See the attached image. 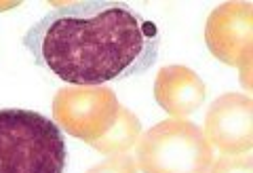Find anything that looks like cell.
I'll use <instances>...</instances> for the list:
<instances>
[{
    "mask_svg": "<svg viewBox=\"0 0 253 173\" xmlns=\"http://www.w3.org/2000/svg\"><path fill=\"white\" fill-rule=\"evenodd\" d=\"M21 43L63 83L99 86L144 74L158 57L161 32L126 2L84 0L46 13Z\"/></svg>",
    "mask_w": 253,
    "mask_h": 173,
    "instance_id": "6da1fadb",
    "label": "cell"
},
{
    "mask_svg": "<svg viewBox=\"0 0 253 173\" xmlns=\"http://www.w3.org/2000/svg\"><path fill=\"white\" fill-rule=\"evenodd\" d=\"M68 148L57 123L26 108H0V173H63Z\"/></svg>",
    "mask_w": 253,
    "mask_h": 173,
    "instance_id": "7a4b0ae2",
    "label": "cell"
},
{
    "mask_svg": "<svg viewBox=\"0 0 253 173\" xmlns=\"http://www.w3.org/2000/svg\"><path fill=\"white\" fill-rule=\"evenodd\" d=\"M213 150L203 129L184 119L161 121L137 144V165L144 173H207Z\"/></svg>",
    "mask_w": 253,
    "mask_h": 173,
    "instance_id": "3957f363",
    "label": "cell"
},
{
    "mask_svg": "<svg viewBox=\"0 0 253 173\" xmlns=\"http://www.w3.org/2000/svg\"><path fill=\"white\" fill-rule=\"evenodd\" d=\"M118 108L121 104L110 86L68 85L53 97V121L68 135L91 144L112 127Z\"/></svg>",
    "mask_w": 253,
    "mask_h": 173,
    "instance_id": "277c9868",
    "label": "cell"
},
{
    "mask_svg": "<svg viewBox=\"0 0 253 173\" xmlns=\"http://www.w3.org/2000/svg\"><path fill=\"white\" fill-rule=\"evenodd\" d=\"M205 43L211 55L228 66H253V6L226 2L213 9L205 23Z\"/></svg>",
    "mask_w": 253,
    "mask_h": 173,
    "instance_id": "5b68a950",
    "label": "cell"
},
{
    "mask_svg": "<svg viewBox=\"0 0 253 173\" xmlns=\"http://www.w3.org/2000/svg\"><path fill=\"white\" fill-rule=\"evenodd\" d=\"M207 144L224 154H243L253 148V99L241 93L217 97L205 116Z\"/></svg>",
    "mask_w": 253,
    "mask_h": 173,
    "instance_id": "8992f818",
    "label": "cell"
},
{
    "mask_svg": "<svg viewBox=\"0 0 253 173\" xmlns=\"http://www.w3.org/2000/svg\"><path fill=\"white\" fill-rule=\"evenodd\" d=\"M207 95L201 76L186 66H165L154 81V99L165 112L184 119L196 112Z\"/></svg>",
    "mask_w": 253,
    "mask_h": 173,
    "instance_id": "52a82bcc",
    "label": "cell"
},
{
    "mask_svg": "<svg viewBox=\"0 0 253 173\" xmlns=\"http://www.w3.org/2000/svg\"><path fill=\"white\" fill-rule=\"evenodd\" d=\"M141 137V123L131 110H126L123 104L118 108V114L104 135L91 141V146L101 154H125L133 148Z\"/></svg>",
    "mask_w": 253,
    "mask_h": 173,
    "instance_id": "ba28073f",
    "label": "cell"
},
{
    "mask_svg": "<svg viewBox=\"0 0 253 173\" xmlns=\"http://www.w3.org/2000/svg\"><path fill=\"white\" fill-rule=\"evenodd\" d=\"M207 173H253V156L243 154H224L209 165Z\"/></svg>",
    "mask_w": 253,
    "mask_h": 173,
    "instance_id": "9c48e42d",
    "label": "cell"
},
{
    "mask_svg": "<svg viewBox=\"0 0 253 173\" xmlns=\"http://www.w3.org/2000/svg\"><path fill=\"white\" fill-rule=\"evenodd\" d=\"M86 173H137V165H135V159H131V156L114 154L108 161L95 165Z\"/></svg>",
    "mask_w": 253,
    "mask_h": 173,
    "instance_id": "30bf717a",
    "label": "cell"
}]
</instances>
